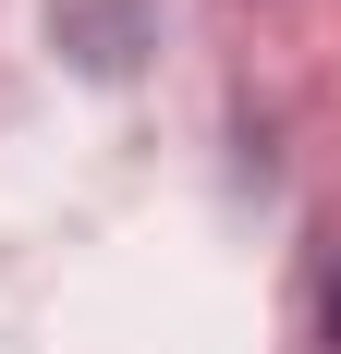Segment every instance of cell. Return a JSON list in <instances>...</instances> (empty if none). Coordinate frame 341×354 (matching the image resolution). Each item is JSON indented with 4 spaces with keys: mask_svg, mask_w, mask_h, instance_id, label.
<instances>
[{
    "mask_svg": "<svg viewBox=\"0 0 341 354\" xmlns=\"http://www.w3.org/2000/svg\"><path fill=\"white\" fill-rule=\"evenodd\" d=\"M329 354H341V257H329Z\"/></svg>",
    "mask_w": 341,
    "mask_h": 354,
    "instance_id": "obj_1",
    "label": "cell"
}]
</instances>
